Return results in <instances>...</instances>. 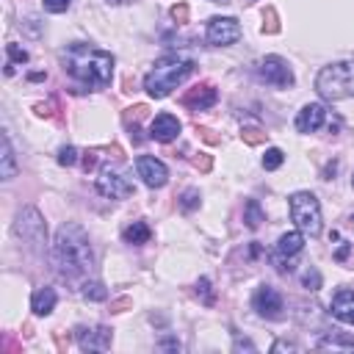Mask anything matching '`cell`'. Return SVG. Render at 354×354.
Listing matches in <instances>:
<instances>
[{
    "label": "cell",
    "instance_id": "1",
    "mask_svg": "<svg viewBox=\"0 0 354 354\" xmlns=\"http://www.w3.org/2000/svg\"><path fill=\"white\" fill-rule=\"evenodd\" d=\"M53 260H55L58 274L66 277V279L86 277L94 268V249H91L88 232L77 221H64L55 230Z\"/></svg>",
    "mask_w": 354,
    "mask_h": 354
},
{
    "label": "cell",
    "instance_id": "2",
    "mask_svg": "<svg viewBox=\"0 0 354 354\" xmlns=\"http://www.w3.org/2000/svg\"><path fill=\"white\" fill-rule=\"evenodd\" d=\"M64 72L83 83L86 88H105L113 77V64L116 58L108 50H100L86 41H75L61 53Z\"/></svg>",
    "mask_w": 354,
    "mask_h": 354
},
{
    "label": "cell",
    "instance_id": "3",
    "mask_svg": "<svg viewBox=\"0 0 354 354\" xmlns=\"http://www.w3.org/2000/svg\"><path fill=\"white\" fill-rule=\"evenodd\" d=\"M194 72V61L183 58V55H163L152 64V69L144 77V88L152 100H163L169 97L180 83H185Z\"/></svg>",
    "mask_w": 354,
    "mask_h": 354
},
{
    "label": "cell",
    "instance_id": "4",
    "mask_svg": "<svg viewBox=\"0 0 354 354\" xmlns=\"http://www.w3.org/2000/svg\"><path fill=\"white\" fill-rule=\"evenodd\" d=\"M315 91L326 102L354 97V61H335L315 75Z\"/></svg>",
    "mask_w": 354,
    "mask_h": 354
},
{
    "label": "cell",
    "instance_id": "5",
    "mask_svg": "<svg viewBox=\"0 0 354 354\" xmlns=\"http://www.w3.org/2000/svg\"><path fill=\"white\" fill-rule=\"evenodd\" d=\"M14 232L19 235V241H25V246L33 254H44L47 252V224H44V216L33 205L17 210Z\"/></svg>",
    "mask_w": 354,
    "mask_h": 354
},
{
    "label": "cell",
    "instance_id": "6",
    "mask_svg": "<svg viewBox=\"0 0 354 354\" xmlns=\"http://www.w3.org/2000/svg\"><path fill=\"white\" fill-rule=\"evenodd\" d=\"M290 207V218L296 224V230H301L304 235H321V205L315 199V194L310 191H296L288 199Z\"/></svg>",
    "mask_w": 354,
    "mask_h": 354
},
{
    "label": "cell",
    "instance_id": "7",
    "mask_svg": "<svg viewBox=\"0 0 354 354\" xmlns=\"http://www.w3.org/2000/svg\"><path fill=\"white\" fill-rule=\"evenodd\" d=\"M257 75H260V80H266L268 86H277V88H290L296 83L293 69L282 55H266L257 64Z\"/></svg>",
    "mask_w": 354,
    "mask_h": 354
},
{
    "label": "cell",
    "instance_id": "8",
    "mask_svg": "<svg viewBox=\"0 0 354 354\" xmlns=\"http://www.w3.org/2000/svg\"><path fill=\"white\" fill-rule=\"evenodd\" d=\"M205 39L213 47H230L241 39V22L235 17H210L205 28Z\"/></svg>",
    "mask_w": 354,
    "mask_h": 354
},
{
    "label": "cell",
    "instance_id": "9",
    "mask_svg": "<svg viewBox=\"0 0 354 354\" xmlns=\"http://www.w3.org/2000/svg\"><path fill=\"white\" fill-rule=\"evenodd\" d=\"M75 343L80 351H108L113 343V332L102 324L97 326H77L75 329Z\"/></svg>",
    "mask_w": 354,
    "mask_h": 354
},
{
    "label": "cell",
    "instance_id": "10",
    "mask_svg": "<svg viewBox=\"0 0 354 354\" xmlns=\"http://www.w3.org/2000/svg\"><path fill=\"white\" fill-rule=\"evenodd\" d=\"M136 171H138V177L144 180L147 188H163V185L169 183V169H166V163H163L160 158H155V155H138V158H136Z\"/></svg>",
    "mask_w": 354,
    "mask_h": 354
},
{
    "label": "cell",
    "instance_id": "11",
    "mask_svg": "<svg viewBox=\"0 0 354 354\" xmlns=\"http://www.w3.org/2000/svg\"><path fill=\"white\" fill-rule=\"evenodd\" d=\"M97 191L102 194V196H108V199H124V196H130L136 188H133V183L122 174V171H113V169H102L100 171V177H97Z\"/></svg>",
    "mask_w": 354,
    "mask_h": 354
},
{
    "label": "cell",
    "instance_id": "12",
    "mask_svg": "<svg viewBox=\"0 0 354 354\" xmlns=\"http://www.w3.org/2000/svg\"><path fill=\"white\" fill-rule=\"evenodd\" d=\"M252 307H254V313L260 315V318H279L282 315V310H285V301H282V296H279V290L277 288H271V285H260L257 290H254V296H252Z\"/></svg>",
    "mask_w": 354,
    "mask_h": 354
},
{
    "label": "cell",
    "instance_id": "13",
    "mask_svg": "<svg viewBox=\"0 0 354 354\" xmlns=\"http://www.w3.org/2000/svg\"><path fill=\"white\" fill-rule=\"evenodd\" d=\"M326 116H329V111H326L324 102H307V105L296 113V130H299V133H315V130L324 127Z\"/></svg>",
    "mask_w": 354,
    "mask_h": 354
},
{
    "label": "cell",
    "instance_id": "14",
    "mask_svg": "<svg viewBox=\"0 0 354 354\" xmlns=\"http://www.w3.org/2000/svg\"><path fill=\"white\" fill-rule=\"evenodd\" d=\"M180 119L174 116V113H158L152 122H149V138H155V141H160V144H169V141H174L177 136H180Z\"/></svg>",
    "mask_w": 354,
    "mask_h": 354
},
{
    "label": "cell",
    "instance_id": "15",
    "mask_svg": "<svg viewBox=\"0 0 354 354\" xmlns=\"http://www.w3.org/2000/svg\"><path fill=\"white\" fill-rule=\"evenodd\" d=\"M329 310H332V315H335L337 321L354 326V290H348V288L335 290V296H332V301H329Z\"/></svg>",
    "mask_w": 354,
    "mask_h": 354
},
{
    "label": "cell",
    "instance_id": "16",
    "mask_svg": "<svg viewBox=\"0 0 354 354\" xmlns=\"http://www.w3.org/2000/svg\"><path fill=\"white\" fill-rule=\"evenodd\" d=\"M216 100H218V91H216L210 83H202V86L191 88V91L183 97V105H188V108H194V111H205V108H210Z\"/></svg>",
    "mask_w": 354,
    "mask_h": 354
},
{
    "label": "cell",
    "instance_id": "17",
    "mask_svg": "<svg viewBox=\"0 0 354 354\" xmlns=\"http://www.w3.org/2000/svg\"><path fill=\"white\" fill-rule=\"evenodd\" d=\"M304 249V232L301 230H290V232H282L274 252L282 254V257H296L299 252Z\"/></svg>",
    "mask_w": 354,
    "mask_h": 354
},
{
    "label": "cell",
    "instance_id": "18",
    "mask_svg": "<svg viewBox=\"0 0 354 354\" xmlns=\"http://www.w3.org/2000/svg\"><path fill=\"white\" fill-rule=\"evenodd\" d=\"M17 177V158H14V147L8 133H3V147H0V180L8 183Z\"/></svg>",
    "mask_w": 354,
    "mask_h": 354
},
{
    "label": "cell",
    "instance_id": "19",
    "mask_svg": "<svg viewBox=\"0 0 354 354\" xmlns=\"http://www.w3.org/2000/svg\"><path fill=\"white\" fill-rule=\"evenodd\" d=\"M55 301H58V293H55L53 288H39V290H33V296H30V310H33L36 315H50V313L55 310Z\"/></svg>",
    "mask_w": 354,
    "mask_h": 354
},
{
    "label": "cell",
    "instance_id": "20",
    "mask_svg": "<svg viewBox=\"0 0 354 354\" xmlns=\"http://www.w3.org/2000/svg\"><path fill=\"white\" fill-rule=\"evenodd\" d=\"M152 238V230H149V224L147 221H133V224H127L124 230H122V241L124 243H130V246H141V243H147Z\"/></svg>",
    "mask_w": 354,
    "mask_h": 354
},
{
    "label": "cell",
    "instance_id": "21",
    "mask_svg": "<svg viewBox=\"0 0 354 354\" xmlns=\"http://www.w3.org/2000/svg\"><path fill=\"white\" fill-rule=\"evenodd\" d=\"M243 221H246L249 230H257L266 221V213H263V207H260L257 199H246V205H243Z\"/></svg>",
    "mask_w": 354,
    "mask_h": 354
},
{
    "label": "cell",
    "instance_id": "22",
    "mask_svg": "<svg viewBox=\"0 0 354 354\" xmlns=\"http://www.w3.org/2000/svg\"><path fill=\"white\" fill-rule=\"evenodd\" d=\"M80 296H83L86 301H105V299H108V288H105L100 279H86V282L80 285Z\"/></svg>",
    "mask_w": 354,
    "mask_h": 354
},
{
    "label": "cell",
    "instance_id": "23",
    "mask_svg": "<svg viewBox=\"0 0 354 354\" xmlns=\"http://www.w3.org/2000/svg\"><path fill=\"white\" fill-rule=\"evenodd\" d=\"M282 163H285V152H282L279 147H268L266 155H263V169H266V171H274V169H279Z\"/></svg>",
    "mask_w": 354,
    "mask_h": 354
},
{
    "label": "cell",
    "instance_id": "24",
    "mask_svg": "<svg viewBox=\"0 0 354 354\" xmlns=\"http://www.w3.org/2000/svg\"><path fill=\"white\" fill-rule=\"evenodd\" d=\"M180 207H183L185 213L196 210V207H199V191H196V188H185V191L180 194Z\"/></svg>",
    "mask_w": 354,
    "mask_h": 354
},
{
    "label": "cell",
    "instance_id": "25",
    "mask_svg": "<svg viewBox=\"0 0 354 354\" xmlns=\"http://www.w3.org/2000/svg\"><path fill=\"white\" fill-rule=\"evenodd\" d=\"M301 285H304L307 290H318V288H321V274H318L315 266H307V268H304V274H301Z\"/></svg>",
    "mask_w": 354,
    "mask_h": 354
},
{
    "label": "cell",
    "instance_id": "26",
    "mask_svg": "<svg viewBox=\"0 0 354 354\" xmlns=\"http://www.w3.org/2000/svg\"><path fill=\"white\" fill-rule=\"evenodd\" d=\"M6 55H8V64H25L28 61V50L19 47V44H6Z\"/></svg>",
    "mask_w": 354,
    "mask_h": 354
},
{
    "label": "cell",
    "instance_id": "27",
    "mask_svg": "<svg viewBox=\"0 0 354 354\" xmlns=\"http://www.w3.org/2000/svg\"><path fill=\"white\" fill-rule=\"evenodd\" d=\"M58 163H61V166H75V163H77V149H75L72 144L61 147V149H58Z\"/></svg>",
    "mask_w": 354,
    "mask_h": 354
},
{
    "label": "cell",
    "instance_id": "28",
    "mask_svg": "<svg viewBox=\"0 0 354 354\" xmlns=\"http://www.w3.org/2000/svg\"><path fill=\"white\" fill-rule=\"evenodd\" d=\"M318 346H326V348H354V340H343V337L329 335V337H321Z\"/></svg>",
    "mask_w": 354,
    "mask_h": 354
},
{
    "label": "cell",
    "instance_id": "29",
    "mask_svg": "<svg viewBox=\"0 0 354 354\" xmlns=\"http://www.w3.org/2000/svg\"><path fill=\"white\" fill-rule=\"evenodd\" d=\"M196 296H202L205 304H213V288H210V279H207V277H202V279L196 282Z\"/></svg>",
    "mask_w": 354,
    "mask_h": 354
},
{
    "label": "cell",
    "instance_id": "30",
    "mask_svg": "<svg viewBox=\"0 0 354 354\" xmlns=\"http://www.w3.org/2000/svg\"><path fill=\"white\" fill-rule=\"evenodd\" d=\"M41 6H44V11H50V14H64V11L72 6V0H41Z\"/></svg>",
    "mask_w": 354,
    "mask_h": 354
},
{
    "label": "cell",
    "instance_id": "31",
    "mask_svg": "<svg viewBox=\"0 0 354 354\" xmlns=\"http://www.w3.org/2000/svg\"><path fill=\"white\" fill-rule=\"evenodd\" d=\"M241 138H243L246 144H260V141H263V133H260L257 127H243V130H241Z\"/></svg>",
    "mask_w": 354,
    "mask_h": 354
},
{
    "label": "cell",
    "instance_id": "32",
    "mask_svg": "<svg viewBox=\"0 0 354 354\" xmlns=\"http://www.w3.org/2000/svg\"><path fill=\"white\" fill-rule=\"evenodd\" d=\"M266 17H268V25H263V33H277L279 25H277V14H274V8H268Z\"/></svg>",
    "mask_w": 354,
    "mask_h": 354
},
{
    "label": "cell",
    "instance_id": "33",
    "mask_svg": "<svg viewBox=\"0 0 354 354\" xmlns=\"http://www.w3.org/2000/svg\"><path fill=\"white\" fill-rule=\"evenodd\" d=\"M171 17H174L177 22H185V19H188V6H185V3L171 6Z\"/></svg>",
    "mask_w": 354,
    "mask_h": 354
},
{
    "label": "cell",
    "instance_id": "34",
    "mask_svg": "<svg viewBox=\"0 0 354 354\" xmlns=\"http://www.w3.org/2000/svg\"><path fill=\"white\" fill-rule=\"evenodd\" d=\"M232 348H235V351H241V348H246V351H257V348H254V343H252V340H246V337H243V340H241V337H235V346H232Z\"/></svg>",
    "mask_w": 354,
    "mask_h": 354
},
{
    "label": "cell",
    "instance_id": "35",
    "mask_svg": "<svg viewBox=\"0 0 354 354\" xmlns=\"http://www.w3.org/2000/svg\"><path fill=\"white\" fill-rule=\"evenodd\" d=\"M271 351H296V343H288V340H277L271 346Z\"/></svg>",
    "mask_w": 354,
    "mask_h": 354
},
{
    "label": "cell",
    "instance_id": "36",
    "mask_svg": "<svg viewBox=\"0 0 354 354\" xmlns=\"http://www.w3.org/2000/svg\"><path fill=\"white\" fill-rule=\"evenodd\" d=\"M158 346H160V348H171V351H180V340H174V337H166V340H160Z\"/></svg>",
    "mask_w": 354,
    "mask_h": 354
},
{
    "label": "cell",
    "instance_id": "37",
    "mask_svg": "<svg viewBox=\"0 0 354 354\" xmlns=\"http://www.w3.org/2000/svg\"><path fill=\"white\" fill-rule=\"evenodd\" d=\"M210 3H230V0H210Z\"/></svg>",
    "mask_w": 354,
    "mask_h": 354
},
{
    "label": "cell",
    "instance_id": "38",
    "mask_svg": "<svg viewBox=\"0 0 354 354\" xmlns=\"http://www.w3.org/2000/svg\"><path fill=\"white\" fill-rule=\"evenodd\" d=\"M348 221H351V227H354V216H351V218H348Z\"/></svg>",
    "mask_w": 354,
    "mask_h": 354
},
{
    "label": "cell",
    "instance_id": "39",
    "mask_svg": "<svg viewBox=\"0 0 354 354\" xmlns=\"http://www.w3.org/2000/svg\"><path fill=\"white\" fill-rule=\"evenodd\" d=\"M351 185H354V174H351Z\"/></svg>",
    "mask_w": 354,
    "mask_h": 354
}]
</instances>
